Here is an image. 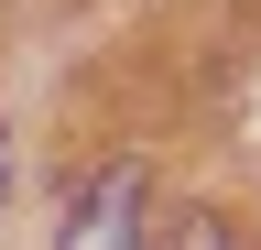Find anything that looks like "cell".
<instances>
[{"instance_id":"1","label":"cell","mask_w":261,"mask_h":250,"mask_svg":"<svg viewBox=\"0 0 261 250\" xmlns=\"http://www.w3.org/2000/svg\"><path fill=\"white\" fill-rule=\"evenodd\" d=\"M65 250H152V174L130 163V152L76 185V207H65Z\"/></svg>"},{"instance_id":"2","label":"cell","mask_w":261,"mask_h":250,"mask_svg":"<svg viewBox=\"0 0 261 250\" xmlns=\"http://www.w3.org/2000/svg\"><path fill=\"white\" fill-rule=\"evenodd\" d=\"M174 250H240V239H228V217H207V207H185V217H174Z\"/></svg>"},{"instance_id":"3","label":"cell","mask_w":261,"mask_h":250,"mask_svg":"<svg viewBox=\"0 0 261 250\" xmlns=\"http://www.w3.org/2000/svg\"><path fill=\"white\" fill-rule=\"evenodd\" d=\"M0 196H11V131H0Z\"/></svg>"}]
</instances>
